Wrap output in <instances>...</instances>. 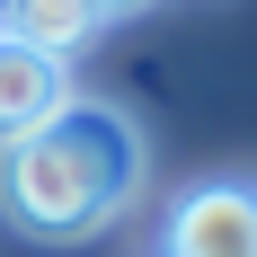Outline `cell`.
Segmentation results:
<instances>
[{
  "label": "cell",
  "mask_w": 257,
  "mask_h": 257,
  "mask_svg": "<svg viewBox=\"0 0 257 257\" xmlns=\"http://www.w3.org/2000/svg\"><path fill=\"white\" fill-rule=\"evenodd\" d=\"M142 124L115 98H62L36 133L0 142V213L27 239H89L142 195Z\"/></svg>",
  "instance_id": "1"
},
{
  "label": "cell",
  "mask_w": 257,
  "mask_h": 257,
  "mask_svg": "<svg viewBox=\"0 0 257 257\" xmlns=\"http://www.w3.org/2000/svg\"><path fill=\"white\" fill-rule=\"evenodd\" d=\"M160 257H257V186H186L169 204V231H160Z\"/></svg>",
  "instance_id": "2"
},
{
  "label": "cell",
  "mask_w": 257,
  "mask_h": 257,
  "mask_svg": "<svg viewBox=\"0 0 257 257\" xmlns=\"http://www.w3.org/2000/svg\"><path fill=\"white\" fill-rule=\"evenodd\" d=\"M71 98V62H53V53H27L0 36V142H18L53 115V106Z\"/></svg>",
  "instance_id": "3"
},
{
  "label": "cell",
  "mask_w": 257,
  "mask_h": 257,
  "mask_svg": "<svg viewBox=\"0 0 257 257\" xmlns=\"http://www.w3.org/2000/svg\"><path fill=\"white\" fill-rule=\"evenodd\" d=\"M89 9H98V18H115V9H142V0H89Z\"/></svg>",
  "instance_id": "4"
}]
</instances>
